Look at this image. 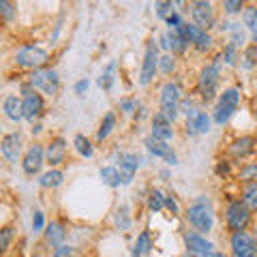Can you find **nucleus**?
<instances>
[{"mask_svg": "<svg viewBox=\"0 0 257 257\" xmlns=\"http://www.w3.org/2000/svg\"><path fill=\"white\" fill-rule=\"evenodd\" d=\"M159 103H161V111L174 122V120L178 118V111H180V88L174 82H165L163 88H161Z\"/></svg>", "mask_w": 257, "mask_h": 257, "instance_id": "39448f33", "label": "nucleus"}, {"mask_svg": "<svg viewBox=\"0 0 257 257\" xmlns=\"http://www.w3.org/2000/svg\"><path fill=\"white\" fill-rule=\"evenodd\" d=\"M257 64V45H251L244 50V56H242V67L244 69H253Z\"/></svg>", "mask_w": 257, "mask_h": 257, "instance_id": "e433bc0d", "label": "nucleus"}, {"mask_svg": "<svg viewBox=\"0 0 257 257\" xmlns=\"http://www.w3.org/2000/svg\"><path fill=\"white\" fill-rule=\"evenodd\" d=\"M184 244H187V253H193V255L214 253V244L210 240H206V236H202L199 231H187L184 234Z\"/></svg>", "mask_w": 257, "mask_h": 257, "instance_id": "4468645a", "label": "nucleus"}, {"mask_svg": "<svg viewBox=\"0 0 257 257\" xmlns=\"http://www.w3.org/2000/svg\"><path fill=\"white\" fill-rule=\"evenodd\" d=\"M187 257H210V255H193V253H187Z\"/></svg>", "mask_w": 257, "mask_h": 257, "instance_id": "3c124183", "label": "nucleus"}, {"mask_svg": "<svg viewBox=\"0 0 257 257\" xmlns=\"http://www.w3.org/2000/svg\"><path fill=\"white\" fill-rule=\"evenodd\" d=\"M225 221L231 231H244L251 223V210L242 204V199H231L225 210Z\"/></svg>", "mask_w": 257, "mask_h": 257, "instance_id": "20e7f679", "label": "nucleus"}, {"mask_svg": "<svg viewBox=\"0 0 257 257\" xmlns=\"http://www.w3.org/2000/svg\"><path fill=\"white\" fill-rule=\"evenodd\" d=\"M99 176H101L103 184H107L109 189H116V187H120V184H122V176H120V170H118V167H114V165L101 167Z\"/></svg>", "mask_w": 257, "mask_h": 257, "instance_id": "b1692460", "label": "nucleus"}, {"mask_svg": "<svg viewBox=\"0 0 257 257\" xmlns=\"http://www.w3.org/2000/svg\"><path fill=\"white\" fill-rule=\"evenodd\" d=\"M120 109H122L124 114H133V111H135V101L122 99V101H120Z\"/></svg>", "mask_w": 257, "mask_h": 257, "instance_id": "49530a36", "label": "nucleus"}, {"mask_svg": "<svg viewBox=\"0 0 257 257\" xmlns=\"http://www.w3.org/2000/svg\"><path fill=\"white\" fill-rule=\"evenodd\" d=\"M28 82L35 86L37 90H41V92L50 94V96H54L56 92H58V88H60V77H58V73H56L54 69H37V71H32Z\"/></svg>", "mask_w": 257, "mask_h": 257, "instance_id": "6e6552de", "label": "nucleus"}, {"mask_svg": "<svg viewBox=\"0 0 257 257\" xmlns=\"http://www.w3.org/2000/svg\"><path fill=\"white\" fill-rule=\"evenodd\" d=\"M174 69H176L174 56H172V54L161 56V58H159V71H161V73H163V75H172V73H174Z\"/></svg>", "mask_w": 257, "mask_h": 257, "instance_id": "f704fd0d", "label": "nucleus"}, {"mask_svg": "<svg viewBox=\"0 0 257 257\" xmlns=\"http://www.w3.org/2000/svg\"><path fill=\"white\" fill-rule=\"evenodd\" d=\"M253 150H255V138H253V135H242V138H238V140L231 142L229 155L234 159H244V157L251 155Z\"/></svg>", "mask_w": 257, "mask_h": 257, "instance_id": "412c9836", "label": "nucleus"}, {"mask_svg": "<svg viewBox=\"0 0 257 257\" xmlns=\"http://www.w3.org/2000/svg\"><path fill=\"white\" fill-rule=\"evenodd\" d=\"M116 225L120 227V231H126L131 227V216H128V208L126 206H120L118 212H116Z\"/></svg>", "mask_w": 257, "mask_h": 257, "instance_id": "72a5a7b5", "label": "nucleus"}, {"mask_svg": "<svg viewBox=\"0 0 257 257\" xmlns=\"http://www.w3.org/2000/svg\"><path fill=\"white\" fill-rule=\"evenodd\" d=\"M88 90V79H79L75 84V94H84Z\"/></svg>", "mask_w": 257, "mask_h": 257, "instance_id": "09e8293b", "label": "nucleus"}, {"mask_svg": "<svg viewBox=\"0 0 257 257\" xmlns=\"http://www.w3.org/2000/svg\"><path fill=\"white\" fill-rule=\"evenodd\" d=\"M159 71V47L155 45V41H148L146 52H144V62H142V71H140V84L148 86L155 73Z\"/></svg>", "mask_w": 257, "mask_h": 257, "instance_id": "9d476101", "label": "nucleus"}, {"mask_svg": "<svg viewBox=\"0 0 257 257\" xmlns=\"http://www.w3.org/2000/svg\"><path fill=\"white\" fill-rule=\"evenodd\" d=\"M43 229H45V214L37 210L32 214V231H43Z\"/></svg>", "mask_w": 257, "mask_h": 257, "instance_id": "ea45409f", "label": "nucleus"}, {"mask_svg": "<svg viewBox=\"0 0 257 257\" xmlns=\"http://www.w3.org/2000/svg\"><path fill=\"white\" fill-rule=\"evenodd\" d=\"M229 244L234 257H257V244L246 231H231Z\"/></svg>", "mask_w": 257, "mask_h": 257, "instance_id": "9b49d317", "label": "nucleus"}, {"mask_svg": "<svg viewBox=\"0 0 257 257\" xmlns=\"http://www.w3.org/2000/svg\"><path fill=\"white\" fill-rule=\"evenodd\" d=\"M5 114L9 120H13V122H20V120L24 118V111H22V99L15 94H9L5 99Z\"/></svg>", "mask_w": 257, "mask_h": 257, "instance_id": "5701e85b", "label": "nucleus"}, {"mask_svg": "<svg viewBox=\"0 0 257 257\" xmlns=\"http://www.w3.org/2000/svg\"><path fill=\"white\" fill-rule=\"evenodd\" d=\"M210 257H225V255H223V253H216V251H214V253H210Z\"/></svg>", "mask_w": 257, "mask_h": 257, "instance_id": "603ef678", "label": "nucleus"}, {"mask_svg": "<svg viewBox=\"0 0 257 257\" xmlns=\"http://www.w3.org/2000/svg\"><path fill=\"white\" fill-rule=\"evenodd\" d=\"M0 152L3 157L9 161V163H18L22 157V138L20 133H7L3 140H0Z\"/></svg>", "mask_w": 257, "mask_h": 257, "instance_id": "dca6fc26", "label": "nucleus"}, {"mask_svg": "<svg viewBox=\"0 0 257 257\" xmlns=\"http://www.w3.org/2000/svg\"><path fill=\"white\" fill-rule=\"evenodd\" d=\"M187 219L197 231L208 234V231L212 229V225H214V212H212V206L208 204V199L199 197L195 204H191L189 210H187Z\"/></svg>", "mask_w": 257, "mask_h": 257, "instance_id": "f257e3e1", "label": "nucleus"}, {"mask_svg": "<svg viewBox=\"0 0 257 257\" xmlns=\"http://www.w3.org/2000/svg\"><path fill=\"white\" fill-rule=\"evenodd\" d=\"M118 163H120V176H122V184H131L133 182V176L138 172L140 167V159L138 155H133V152H122V155L118 157Z\"/></svg>", "mask_w": 257, "mask_h": 257, "instance_id": "a211bd4d", "label": "nucleus"}, {"mask_svg": "<svg viewBox=\"0 0 257 257\" xmlns=\"http://www.w3.org/2000/svg\"><path fill=\"white\" fill-rule=\"evenodd\" d=\"M150 234L148 231H142V234L138 236V242H135V248H133V255L131 257H142V255H146L150 251Z\"/></svg>", "mask_w": 257, "mask_h": 257, "instance_id": "c756f323", "label": "nucleus"}, {"mask_svg": "<svg viewBox=\"0 0 257 257\" xmlns=\"http://www.w3.org/2000/svg\"><path fill=\"white\" fill-rule=\"evenodd\" d=\"M242 204L251 212L257 210V180L244 182V187H242Z\"/></svg>", "mask_w": 257, "mask_h": 257, "instance_id": "393cba45", "label": "nucleus"}, {"mask_svg": "<svg viewBox=\"0 0 257 257\" xmlns=\"http://www.w3.org/2000/svg\"><path fill=\"white\" fill-rule=\"evenodd\" d=\"M242 22L248 28V32L253 35V39L257 41V7H246L244 13H242Z\"/></svg>", "mask_w": 257, "mask_h": 257, "instance_id": "cd10ccee", "label": "nucleus"}, {"mask_svg": "<svg viewBox=\"0 0 257 257\" xmlns=\"http://www.w3.org/2000/svg\"><path fill=\"white\" fill-rule=\"evenodd\" d=\"M167 24H170V26L172 28H176V26H180V24H182V20H180V15L178 13H176V11H172V15H167Z\"/></svg>", "mask_w": 257, "mask_h": 257, "instance_id": "de8ad7c7", "label": "nucleus"}, {"mask_svg": "<svg viewBox=\"0 0 257 257\" xmlns=\"http://www.w3.org/2000/svg\"><path fill=\"white\" fill-rule=\"evenodd\" d=\"M240 180L244 182H251V180H257V163H246L240 167V174H238Z\"/></svg>", "mask_w": 257, "mask_h": 257, "instance_id": "c9c22d12", "label": "nucleus"}, {"mask_svg": "<svg viewBox=\"0 0 257 257\" xmlns=\"http://www.w3.org/2000/svg\"><path fill=\"white\" fill-rule=\"evenodd\" d=\"M189 13L193 18V24L202 30H208L214 26V9H212L210 0H191Z\"/></svg>", "mask_w": 257, "mask_h": 257, "instance_id": "1a4fd4ad", "label": "nucleus"}, {"mask_svg": "<svg viewBox=\"0 0 257 257\" xmlns=\"http://www.w3.org/2000/svg\"><path fill=\"white\" fill-rule=\"evenodd\" d=\"M144 146L148 148L150 155H155V157H159V159H165L170 165L178 163V157H176V152H174L170 146H167V142L155 138V135H150V138L144 140Z\"/></svg>", "mask_w": 257, "mask_h": 257, "instance_id": "2eb2a0df", "label": "nucleus"}, {"mask_svg": "<svg viewBox=\"0 0 257 257\" xmlns=\"http://www.w3.org/2000/svg\"><path fill=\"white\" fill-rule=\"evenodd\" d=\"M64 157H67V140H64V138H54L50 144H47V148H45L47 163H50L52 167H56V165L62 163Z\"/></svg>", "mask_w": 257, "mask_h": 257, "instance_id": "aec40b11", "label": "nucleus"}, {"mask_svg": "<svg viewBox=\"0 0 257 257\" xmlns=\"http://www.w3.org/2000/svg\"><path fill=\"white\" fill-rule=\"evenodd\" d=\"M73 146H75V150H77L82 157H86V159H92V155H94V148H92V144H90V140H88V138H84V135H75Z\"/></svg>", "mask_w": 257, "mask_h": 257, "instance_id": "c85d7f7f", "label": "nucleus"}, {"mask_svg": "<svg viewBox=\"0 0 257 257\" xmlns=\"http://www.w3.org/2000/svg\"><path fill=\"white\" fill-rule=\"evenodd\" d=\"M244 9V0H225V13L236 15Z\"/></svg>", "mask_w": 257, "mask_h": 257, "instance_id": "58836bf2", "label": "nucleus"}, {"mask_svg": "<svg viewBox=\"0 0 257 257\" xmlns=\"http://www.w3.org/2000/svg\"><path fill=\"white\" fill-rule=\"evenodd\" d=\"M47 60H50V54H47L45 50H41V47H35V45H26L22 47V50L15 54V62L20 64V67L24 69H43Z\"/></svg>", "mask_w": 257, "mask_h": 257, "instance_id": "0eeeda50", "label": "nucleus"}, {"mask_svg": "<svg viewBox=\"0 0 257 257\" xmlns=\"http://www.w3.org/2000/svg\"><path fill=\"white\" fill-rule=\"evenodd\" d=\"M11 238H13V229H11V227H5V229H0V253H5V248L9 246Z\"/></svg>", "mask_w": 257, "mask_h": 257, "instance_id": "a19ab883", "label": "nucleus"}, {"mask_svg": "<svg viewBox=\"0 0 257 257\" xmlns=\"http://www.w3.org/2000/svg\"><path fill=\"white\" fill-rule=\"evenodd\" d=\"M114 126H116V114H114V111H107L105 118L101 120L99 131H96V142L107 140V138H109V133L114 131Z\"/></svg>", "mask_w": 257, "mask_h": 257, "instance_id": "a878e982", "label": "nucleus"}, {"mask_svg": "<svg viewBox=\"0 0 257 257\" xmlns=\"http://www.w3.org/2000/svg\"><path fill=\"white\" fill-rule=\"evenodd\" d=\"M229 30H231V41L229 43H234L236 47H240V45L244 43V30L240 28V26H231Z\"/></svg>", "mask_w": 257, "mask_h": 257, "instance_id": "79ce46f5", "label": "nucleus"}, {"mask_svg": "<svg viewBox=\"0 0 257 257\" xmlns=\"http://www.w3.org/2000/svg\"><path fill=\"white\" fill-rule=\"evenodd\" d=\"M255 120H257V109H255Z\"/></svg>", "mask_w": 257, "mask_h": 257, "instance_id": "864d4df0", "label": "nucleus"}, {"mask_svg": "<svg viewBox=\"0 0 257 257\" xmlns=\"http://www.w3.org/2000/svg\"><path fill=\"white\" fill-rule=\"evenodd\" d=\"M148 208H150L152 212H159V210H163V208H165V195L159 189H152L150 191V195H148Z\"/></svg>", "mask_w": 257, "mask_h": 257, "instance_id": "7c9ffc66", "label": "nucleus"}, {"mask_svg": "<svg viewBox=\"0 0 257 257\" xmlns=\"http://www.w3.org/2000/svg\"><path fill=\"white\" fill-rule=\"evenodd\" d=\"M172 120L167 118L163 111H157L155 116H152V135L163 142H170L174 138V128H172Z\"/></svg>", "mask_w": 257, "mask_h": 257, "instance_id": "6ab92c4d", "label": "nucleus"}, {"mask_svg": "<svg viewBox=\"0 0 257 257\" xmlns=\"http://www.w3.org/2000/svg\"><path fill=\"white\" fill-rule=\"evenodd\" d=\"M210 131V116L206 111L191 109L187 114V133L189 135H204Z\"/></svg>", "mask_w": 257, "mask_h": 257, "instance_id": "f3484780", "label": "nucleus"}, {"mask_svg": "<svg viewBox=\"0 0 257 257\" xmlns=\"http://www.w3.org/2000/svg\"><path fill=\"white\" fill-rule=\"evenodd\" d=\"M216 86H219V64H208L199 71V77H197V92L204 101H210L214 99L216 94Z\"/></svg>", "mask_w": 257, "mask_h": 257, "instance_id": "423d86ee", "label": "nucleus"}, {"mask_svg": "<svg viewBox=\"0 0 257 257\" xmlns=\"http://www.w3.org/2000/svg\"><path fill=\"white\" fill-rule=\"evenodd\" d=\"M62 180H64V174L60 170H50L39 178V184H41L43 189H56L62 184Z\"/></svg>", "mask_w": 257, "mask_h": 257, "instance_id": "bb28decb", "label": "nucleus"}, {"mask_svg": "<svg viewBox=\"0 0 257 257\" xmlns=\"http://www.w3.org/2000/svg\"><path fill=\"white\" fill-rule=\"evenodd\" d=\"M182 30H184V37H187L189 45H193L197 52H208L212 47V37L206 30L195 26V24H182Z\"/></svg>", "mask_w": 257, "mask_h": 257, "instance_id": "ddd939ff", "label": "nucleus"}, {"mask_svg": "<svg viewBox=\"0 0 257 257\" xmlns=\"http://www.w3.org/2000/svg\"><path fill=\"white\" fill-rule=\"evenodd\" d=\"M114 69H116V64H114V62H109L107 67H105V71L101 73V77H99V86L103 88V90H109V88L114 86Z\"/></svg>", "mask_w": 257, "mask_h": 257, "instance_id": "2f4dec72", "label": "nucleus"}, {"mask_svg": "<svg viewBox=\"0 0 257 257\" xmlns=\"http://www.w3.org/2000/svg\"><path fill=\"white\" fill-rule=\"evenodd\" d=\"M221 58L225 60V64H236V60H238V47L234 43H227V45H225V50H223V54H221Z\"/></svg>", "mask_w": 257, "mask_h": 257, "instance_id": "4c0bfd02", "label": "nucleus"}, {"mask_svg": "<svg viewBox=\"0 0 257 257\" xmlns=\"http://www.w3.org/2000/svg\"><path fill=\"white\" fill-rule=\"evenodd\" d=\"M45 163V148L41 144H35V146H30L26 150V155L22 159V170L26 176H35L41 172V167Z\"/></svg>", "mask_w": 257, "mask_h": 257, "instance_id": "f8f14e48", "label": "nucleus"}, {"mask_svg": "<svg viewBox=\"0 0 257 257\" xmlns=\"http://www.w3.org/2000/svg\"><path fill=\"white\" fill-rule=\"evenodd\" d=\"M240 105V90L238 88H227L223 90V94L219 96L216 101V107H214V122L216 124H227L231 116L236 114V109Z\"/></svg>", "mask_w": 257, "mask_h": 257, "instance_id": "f03ea898", "label": "nucleus"}, {"mask_svg": "<svg viewBox=\"0 0 257 257\" xmlns=\"http://www.w3.org/2000/svg\"><path fill=\"white\" fill-rule=\"evenodd\" d=\"M15 5L11 3V0H0V20L3 22H11L15 20Z\"/></svg>", "mask_w": 257, "mask_h": 257, "instance_id": "473e14b6", "label": "nucleus"}, {"mask_svg": "<svg viewBox=\"0 0 257 257\" xmlns=\"http://www.w3.org/2000/svg\"><path fill=\"white\" fill-rule=\"evenodd\" d=\"M165 208H167V210H170L172 214H178V212H180L178 202H176L174 195H165Z\"/></svg>", "mask_w": 257, "mask_h": 257, "instance_id": "a18cd8bd", "label": "nucleus"}, {"mask_svg": "<svg viewBox=\"0 0 257 257\" xmlns=\"http://www.w3.org/2000/svg\"><path fill=\"white\" fill-rule=\"evenodd\" d=\"M22 94H24V99H22V111H24V118L30 120V122H35V120L43 114V109H45V101H43V96L37 92V88L32 86L30 82L28 84H24L22 86Z\"/></svg>", "mask_w": 257, "mask_h": 257, "instance_id": "7ed1b4c3", "label": "nucleus"}, {"mask_svg": "<svg viewBox=\"0 0 257 257\" xmlns=\"http://www.w3.org/2000/svg\"><path fill=\"white\" fill-rule=\"evenodd\" d=\"M52 257H75V251H73V246H69V244H60L54 248Z\"/></svg>", "mask_w": 257, "mask_h": 257, "instance_id": "37998d69", "label": "nucleus"}, {"mask_svg": "<svg viewBox=\"0 0 257 257\" xmlns=\"http://www.w3.org/2000/svg\"><path fill=\"white\" fill-rule=\"evenodd\" d=\"M216 174H219V176L229 174V163H227V161H221V163L216 165Z\"/></svg>", "mask_w": 257, "mask_h": 257, "instance_id": "8fccbe9b", "label": "nucleus"}, {"mask_svg": "<svg viewBox=\"0 0 257 257\" xmlns=\"http://www.w3.org/2000/svg\"><path fill=\"white\" fill-rule=\"evenodd\" d=\"M43 234H45L47 244H52V246L56 248V246H60V244H62L64 236H67V231H64L62 223L52 221V223H47V225H45V231H43Z\"/></svg>", "mask_w": 257, "mask_h": 257, "instance_id": "4be33fe9", "label": "nucleus"}, {"mask_svg": "<svg viewBox=\"0 0 257 257\" xmlns=\"http://www.w3.org/2000/svg\"><path fill=\"white\" fill-rule=\"evenodd\" d=\"M172 0H157V13L161 15V18H167V11L172 9Z\"/></svg>", "mask_w": 257, "mask_h": 257, "instance_id": "c03bdc74", "label": "nucleus"}]
</instances>
